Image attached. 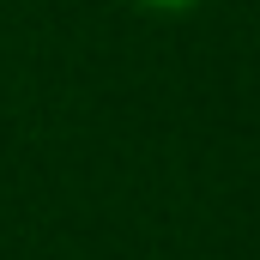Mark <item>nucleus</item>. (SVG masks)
<instances>
[{"instance_id":"f257e3e1","label":"nucleus","mask_w":260,"mask_h":260,"mask_svg":"<svg viewBox=\"0 0 260 260\" xmlns=\"http://www.w3.org/2000/svg\"><path fill=\"white\" fill-rule=\"evenodd\" d=\"M133 6H145V12H194L206 0H133Z\"/></svg>"}]
</instances>
